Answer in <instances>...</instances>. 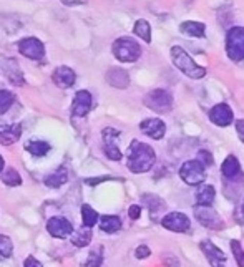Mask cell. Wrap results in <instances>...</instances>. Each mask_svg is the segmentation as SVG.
Returning a JSON list of instances; mask_svg holds the SVG:
<instances>
[{
    "instance_id": "8fae6325",
    "label": "cell",
    "mask_w": 244,
    "mask_h": 267,
    "mask_svg": "<svg viewBox=\"0 0 244 267\" xmlns=\"http://www.w3.org/2000/svg\"><path fill=\"white\" fill-rule=\"evenodd\" d=\"M120 136V131H116L113 128H105L103 130V141H105V154L113 159L120 161L121 159V151L116 145V138Z\"/></svg>"
},
{
    "instance_id": "d590c367",
    "label": "cell",
    "mask_w": 244,
    "mask_h": 267,
    "mask_svg": "<svg viewBox=\"0 0 244 267\" xmlns=\"http://www.w3.org/2000/svg\"><path fill=\"white\" fill-rule=\"evenodd\" d=\"M150 254H151V251H150L148 245H138L136 251H135L136 259H146V257H150Z\"/></svg>"
},
{
    "instance_id": "44dd1931",
    "label": "cell",
    "mask_w": 244,
    "mask_h": 267,
    "mask_svg": "<svg viewBox=\"0 0 244 267\" xmlns=\"http://www.w3.org/2000/svg\"><path fill=\"white\" fill-rule=\"evenodd\" d=\"M179 32L194 38H205L206 37V25L203 22H194V20H186L179 25Z\"/></svg>"
},
{
    "instance_id": "b9f144b4",
    "label": "cell",
    "mask_w": 244,
    "mask_h": 267,
    "mask_svg": "<svg viewBox=\"0 0 244 267\" xmlns=\"http://www.w3.org/2000/svg\"><path fill=\"white\" fill-rule=\"evenodd\" d=\"M4 166H5V163H4V158H2V156H0V173H2V171H4Z\"/></svg>"
},
{
    "instance_id": "277c9868",
    "label": "cell",
    "mask_w": 244,
    "mask_h": 267,
    "mask_svg": "<svg viewBox=\"0 0 244 267\" xmlns=\"http://www.w3.org/2000/svg\"><path fill=\"white\" fill-rule=\"evenodd\" d=\"M143 103H145V107L150 108L151 111L163 115V113H170L173 110L174 100H173L171 91L165 90V88H155L145 95Z\"/></svg>"
},
{
    "instance_id": "836d02e7",
    "label": "cell",
    "mask_w": 244,
    "mask_h": 267,
    "mask_svg": "<svg viewBox=\"0 0 244 267\" xmlns=\"http://www.w3.org/2000/svg\"><path fill=\"white\" fill-rule=\"evenodd\" d=\"M103 249L98 248L96 251H93L92 254L88 256L87 262H85V267H100L101 265V261H103Z\"/></svg>"
},
{
    "instance_id": "ba28073f",
    "label": "cell",
    "mask_w": 244,
    "mask_h": 267,
    "mask_svg": "<svg viewBox=\"0 0 244 267\" xmlns=\"http://www.w3.org/2000/svg\"><path fill=\"white\" fill-rule=\"evenodd\" d=\"M161 226L173 233H186L191 228V221L185 213H178V211H173L168 213L161 219Z\"/></svg>"
},
{
    "instance_id": "52a82bcc",
    "label": "cell",
    "mask_w": 244,
    "mask_h": 267,
    "mask_svg": "<svg viewBox=\"0 0 244 267\" xmlns=\"http://www.w3.org/2000/svg\"><path fill=\"white\" fill-rule=\"evenodd\" d=\"M194 217H196V221L201 224V226H205L211 231H221L222 228H225V221H222V217L216 213L211 206L196 204V208H194Z\"/></svg>"
},
{
    "instance_id": "603a6c76",
    "label": "cell",
    "mask_w": 244,
    "mask_h": 267,
    "mask_svg": "<svg viewBox=\"0 0 244 267\" xmlns=\"http://www.w3.org/2000/svg\"><path fill=\"white\" fill-rule=\"evenodd\" d=\"M100 229L103 233L115 234L121 229V219L118 216H103L100 219Z\"/></svg>"
},
{
    "instance_id": "ab89813d",
    "label": "cell",
    "mask_w": 244,
    "mask_h": 267,
    "mask_svg": "<svg viewBox=\"0 0 244 267\" xmlns=\"http://www.w3.org/2000/svg\"><path fill=\"white\" fill-rule=\"evenodd\" d=\"M25 267H44V265H42V262H38L33 256H29L25 259Z\"/></svg>"
},
{
    "instance_id": "74e56055",
    "label": "cell",
    "mask_w": 244,
    "mask_h": 267,
    "mask_svg": "<svg viewBox=\"0 0 244 267\" xmlns=\"http://www.w3.org/2000/svg\"><path fill=\"white\" fill-rule=\"evenodd\" d=\"M163 264L168 265V267H179V261L173 254L168 256H163Z\"/></svg>"
},
{
    "instance_id": "7402d4cb",
    "label": "cell",
    "mask_w": 244,
    "mask_h": 267,
    "mask_svg": "<svg viewBox=\"0 0 244 267\" xmlns=\"http://www.w3.org/2000/svg\"><path fill=\"white\" fill-rule=\"evenodd\" d=\"M216 196V189L211 184H201L196 191V202L201 206H211Z\"/></svg>"
},
{
    "instance_id": "5bb4252c",
    "label": "cell",
    "mask_w": 244,
    "mask_h": 267,
    "mask_svg": "<svg viewBox=\"0 0 244 267\" xmlns=\"http://www.w3.org/2000/svg\"><path fill=\"white\" fill-rule=\"evenodd\" d=\"M47 231L53 237L65 239L73 233V226L65 217H52V219L47 222Z\"/></svg>"
},
{
    "instance_id": "d6986e66",
    "label": "cell",
    "mask_w": 244,
    "mask_h": 267,
    "mask_svg": "<svg viewBox=\"0 0 244 267\" xmlns=\"http://www.w3.org/2000/svg\"><path fill=\"white\" fill-rule=\"evenodd\" d=\"M4 73L12 85H17V87L25 85L24 73H22V70H20L18 63L15 60H5L4 61Z\"/></svg>"
},
{
    "instance_id": "2e32d148",
    "label": "cell",
    "mask_w": 244,
    "mask_h": 267,
    "mask_svg": "<svg viewBox=\"0 0 244 267\" xmlns=\"http://www.w3.org/2000/svg\"><path fill=\"white\" fill-rule=\"evenodd\" d=\"M105 78H107L108 85H111L113 88H118V90H125V88H128V85H130L128 72L127 70H123V68H118V67L110 68Z\"/></svg>"
},
{
    "instance_id": "4316f807",
    "label": "cell",
    "mask_w": 244,
    "mask_h": 267,
    "mask_svg": "<svg viewBox=\"0 0 244 267\" xmlns=\"http://www.w3.org/2000/svg\"><path fill=\"white\" fill-rule=\"evenodd\" d=\"M133 32H135V35H138V37L141 38L143 42H146V44H150V42H151V27H150V24L146 22L145 18L136 20V24H135V27H133Z\"/></svg>"
},
{
    "instance_id": "ac0fdd59",
    "label": "cell",
    "mask_w": 244,
    "mask_h": 267,
    "mask_svg": "<svg viewBox=\"0 0 244 267\" xmlns=\"http://www.w3.org/2000/svg\"><path fill=\"white\" fill-rule=\"evenodd\" d=\"M20 135H22V126L18 123L15 125H2L0 126V145L10 146L15 141H18Z\"/></svg>"
},
{
    "instance_id": "f35d334b",
    "label": "cell",
    "mask_w": 244,
    "mask_h": 267,
    "mask_svg": "<svg viewBox=\"0 0 244 267\" xmlns=\"http://www.w3.org/2000/svg\"><path fill=\"white\" fill-rule=\"evenodd\" d=\"M236 131H238V136L241 138V141L244 143V119H236Z\"/></svg>"
},
{
    "instance_id": "3957f363",
    "label": "cell",
    "mask_w": 244,
    "mask_h": 267,
    "mask_svg": "<svg viewBox=\"0 0 244 267\" xmlns=\"http://www.w3.org/2000/svg\"><path fill=\"white\" fill-rule=\"evenodd\" d=\"M111 52H113L115 58L125 61V63H133L141 57V47L131 37H121L116 38L111 45Z\"/></svg>"
},
{
    "instance_id": "cb8c5ba5",
    "label": "cell",
    "mask_w": 244,
    "mask_h": 267,
    "mask_svg": "<svg viewBox=\"0 0 244 267\" xmlns=\"http://www.w3.org/2000/svg\"><path fill=\"white\" fill-rule=\"evenodd\" d=\"M72 236V244L76 245V248H87V245L92 242V228H82L76 233L70 234Z\"/></svg>"
},
{
    "instance_id": "d4e9b609",
    "label": "cell",
    "mask_w": 244,
    "mask_h": 267,
    "mask_svg": "<svg viewBox=\"0 0 244 267\" xmlns=\"http://www.w3.org/2000/svg\"><path fill=\"white\" fill-rule=\"evenodd\" d=\"M52 146L48 145L47 141H42V139H30L29 143L25 145V150L29 151L30 154H33V156H45V154L50 151Z\"/></svg>"
},
{
    "instance_id": "60d3db41",
    "label": "cell",
    "mask_w": 244,
    "mask_h": 267,
    "mask_svg": "<svg viewBox=\"0 0 244 267\" xmlns=\"http://www.w3.org/2000/svg\"><path fill=\"white\" fill-rule=\"evenodd\" d=\"M64 5H68V7H75V5H82L85 4V0H60Z\"/></svg>"
},
{
    "instance_id": "1f68e13d",
    "label": "cell",
    "mask_w": 244,
    "mask_h": 267,
    "mask_svg": "<svg viewBox=\"0 0 244 267\" xmlns=\"http://www.w3.org/2000/svg\"><path fill=\"white\" fill-rule=\"evenodd\" d=\"M12 251H13V244L10 241V237L0 236V261L9 259L12 256Z\"/></svg>"
},
{
    "instance_id": "f546056e",
    "label": "cell",
    "mask_w": 244,
    "mask_h": 267,
    "mask_svg": "<svg viewBox=\"0 0 244 267\" xmlns=\"http://www.w3.org/2000/svg\"><path fill=\"white\" fill-rule=\"evenodd\" d=\"M15 101V95L9 90H0V115L7 113Z\"/></svg>"
},
{
    "instance_id": "7bdbcfd3",
    "label": "cell",
    "mask_w": 244,
    "mask_h": 267,
    "mask_svg": "<svg viewBox=\"0 0 244 267\" xmlns=\"http://www.w3.org/2000/svg\"><path fill=\"white\" fill-rule=\"evenodd\" d=\"M241 214H242V217H244V201H242V206H241Z\"/></svg>"
},
{
    "instance_id": "7a4b0ae2",
    "label": "cell",
    "mask_w": 244,
    "mask_h": 267,
    "mask_svg": "<svg viewBox=\"0 0 244 267\" xmlns=\"http://www.w3.org/2000/svg\"><path fill=\"white\" fill-rule=\"evenodd\" d=\"M170 55H171L173 65L176 67L181 73H185L188 78H191V80H201L206 75V68L198 65V63L194 61L190 57V55H188V52L185 50V48L174 45V47H171Z\"/></svg>"
},
{
    "instance_id": "f1b7e54d",
    "label": "cell",
    "mask_w": 244,
    "mask_h": 267,
    "mask_svg": "<svg viewBox=\"0 0 244 267\" xmlns=\"http://www.w3.org/2000/svg\"><path fill=\"white\" fill-rule=\"evenodd\" d=\"M143 202L148 209L151 211V214H156L158 211H161L165 208V201L161 198H158L155 194H143Z\"/></svg>"
},
{
    "instance_id": "d6a6232c",
    "label": "cell",
    "mask_w": 244,
    "mask_h": 267,
    "mask_svg": "<svg viewBox=\"0 0 244 267\" xmlns=\"http://www.w3.org/2000/svg\"><path fill=\"white\" fill-rule=\"evenodd\" d=\"M229 245H231V251H233L236 264H238L239 267H244V249H242L241 242L236 241V239H233V241L229 242Z\"/></svg>"
},
{
    "instance_id": "e575fe53",
    "label": "cell",
    "mask_w": 244,
    "mask_h": 267,
    "mask_svg": "<svg viewBox=\"0 0 244 267\" xmlns=\"http://www.w3.org/2000/svg\"><path fill=\"white\" fill-rule=\"evenodd\" d=\"M198 161H201V163H203L206 168L211 166V165H213V156H211V153L206 151V150H201V151L198 153Z\"/></svg>"
},
{
    "instance_id": "6da1fadb",
    "label": "cell",
    "mask_w": 244,
    "mask_h": 267,
    "mask_svg": "<svg viewBox=\"0 0 244 267\" xmlns=\"http://www.w3.org/2000/svg\"><path fill=\"white\" fill-rule=\"evenodd\" d=\"M156 161V153L151 148L150 145L138 141L133 139L128 148V159H127V166L131 173L135 174H141L150 171L153 165Z\"/></svg>"
},
{
    "instance_id": "484cf974",
    "label": "cell",
    "mask_w": 244,
    "mask_h": 267,
    "mask_svg": "<svg viewBox=\"0 0 244 267\" xmlns=\"http://www.w3.org/2000/svg\"><path fill=\"white\" fill-rule=\"evenodd\" d=\"M67 181H68L67 170L65 168H60V170H57L55 173L48 174V176L45 178V184L48 188H60V186H64Z\"/></svg>"
},
{
    "instance_id": "5b68a950",
    "label": "cell",
    "mask_w": 244,
    "mask_h": 267,
    "mask_svg": "<svg viewBox=\"0 0 244 267\" xmlns=\"http://www.w3.org/2000/svg\"><path fill=\"white\" fill-rule=\"evenodd\" d=\"M226 53L229 60H244V27H233L226 33Z\"/></svg>"
},
{
    "instance_id": "4fadbf2b",
    "label": "cell",
    "mask_w": 244,
    "mask_h": 267,
    "mask_svg": "<svg viewBox=\"0 0 244 267\" xmlns=\"http://www.w3.org/2000/svg\"><path fill=\"white\" fill-rule=\"evenodd\" d=\"M93 107V98L90 95V91L87 90H80L76 91V95L73 98V107H72V113L75 116H87L88 111Z\"/></svg>"
},
{
    "instance_id": "ee69618b",
    "label": "cell",
    "mask_w": 244,
    "mask_h": 267,
    "mask_svg": "<svg viewBox=\"0 0 244 267\" xmlns=\"http://www.w3.org/2000/svg\"><path fill=\"white\" fill-rule=\"evenodd\" d=\"M218 267H225V265H222V264H221V265H218Z\"/></svg>"
},
{
    "instance_id": "9c48e42d",
    "label": "cell",
    "mask_w": 244,
    "mask_h": 267,
    "mask_svg": "<svg viewBox=\"0 0 244 267\" xmlns=\"http://www.w3.org/2000/svg\"><path fill=\"white\" fill-rule=\"evenodd\" d=\"M18 52L27 58L42 60L44 58V55H45V47L38 38L29 37V38H24V40L18 42Z\"/></svg>"
},
{
    "instance_id": "7c38bea8",
    "label": "cell",
    "mask_w": 244,
    "mask_h": 267,
    "mask_svg": "<svg viewBox=\"0 0 244 267\" xmlns=\"http://www.w3.org/2000/svg\"><path fill=\"white\" fill-rule=\"evenodd\" d=\"M139 130L151 139H161L166 133V125L159 118H148L139 123Z\"/></svg>"
},
{
    "instance_id": "9a60e30c",
    "label": "cell",
    "mask_w": 244,
    "mask_h": 267,
    "mask_svg": "<svg viewBox=\"0 0 244 267\" xmlns=\"http://www.w3.org/2000/svg\"><path fill=\"white\" fill-rule=\"evenodd\" d=\"M199 249L203 251L205 257L208 259V262L211 264L213 267H218V265L226 262V254L219 248H216L211 241H201Z\"/></svg>"
},
{
    "instance_id": "83f0119b",
    "label": "cell",
    "mask_w": 244,
    "mask_h": 267,
    "mask_svg": "<svg viewBox=\"0 0 244 267\" xmlns=\"http://www.w3.org/2000/svg\"><path fill=\"white\" fill-rule=\"evenodd\" d=\"M82 219H83V226L87 228H93L96 222H98V213L88 204L82 206Z\"/></svg>"
},
{
    "instance_id": "4dcf8cb0",
    "label": "cell",
    "mask_w": 244,
    "mask_h": 267,
    "mask_svg": "<svg viewBox=\"0 0 244 267\" xmlns=\"http://www.w3.org/2000/svg\"><path fill=\"white\" fill-rule=\"evenodd\" d=\"M2 181L7 186H20L22 184V178H20V174L13 170V168H7V170L2 173Z\"/></svg>"
},
{
    "instance_id": "e0dca14e",
    "label": "cell",
    "mask_w": 244,
    "mask_h": 267,
    "mask_svg": "<svg viewBox=\"0 0 244 267\" xmlns=\"http://www.w3.org/2000/svg\"><path fill=\"white\" fill-rule=\"evenodd\" d=\"M221 174L225 176L226 181H236L238 178H242L241 165H239V161H238V158L234 156V154H229V156L222 161Z\"/></svg>"
},
{
    "instance_id": "30bf717a",
    "label": "cell",
    "mask_w": 244,
    "mask_h": 267,
    "mask_svg": "<svg viewBox=\"0 0 244 267\" xmlns=\"http://www.w3.org/2000/svg\"><path fill=\"white\" fill-rule=\"evenodd\" d=\"M209 119H211V123H214L216 126L225 128V126H229L234 121V115H233V110L229 108V105L218 103L209 110Z\"/></svg>"
},
{
    "instance_id": "8992f818",
    "label": "cell",
    "mask_w": 244,
    "mask_h": 267,
    "mask_svg": "<svg viewBox=\"0 0 244 267\" xmlns=\"http://www.w3.org/2000/svg\"><path fill=\"white\" fill-rule=\"evenodd\" d=\"M179 178L183 179L186 184L198 186L206 179V166L198 159H190L183 163L179 168Z\"/></svg>"
},
{
    "instance_id": "8d00e7d4",
    "label": "cell",
    "mask_w": 244,
    "mask_h": 267,
    "mask_svg": "<svg viewBox=\"0 0 244 267\" xmlns=\"http://www.w3.org/2000/svg\"><path fill=\"white\" fill-rule=\"evenodd\" d=\"M128 216H130L133 221L139 219V216H141V206H138V204L130 206V209H128Z\"/></svg>"
},
{
    "instance_id": "ffe728a7",
    "label": "cell",
    "mask_w": 244,
    "mask_h": 267,
    "mask_svg": "<svg viewBox=\"0 0 244 267\" xmlns=\"http://www.w3.org/2000/svg\"><path fill=\"white\" fill-rule=\"evenodd\" d=\"M52 78H53L55 85H57V87H60V88H70V87H73L76 76H75V72H73L72 68H68V67H58L53 72Z\"/></svg>"
}]
</instances>
